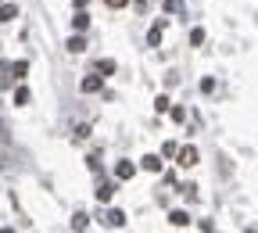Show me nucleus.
I'll return each instance as SVG.
<instances>
[{
    "label": "nucleus",
    "mask_w": 258,
    "mask_h": 233,
    "mask_svg": "<svg viewBox=\"0 0 258 233\" xmlns=\"http://www.w3.org/2000/svg\"><path fill=\"white\" fill-rule=\"evenodd\" d=\"M176 158H179V165H183V169H190V165H197V147H183V151H179Z\"/></svg>",
    "instance_id": "nucleus-1"
},
{
    "label": "nucleus",
    "mask_w": 258,
    "mask_h": 233,
    "mask_svg": "<svg viewBox=\"0 0 258 233\" xmlns=\"http://www.w3.org/2000/svg\"><path fill=\"white\" fill-rule=\"evenodd\" d=\"M136 176V165L133 162H118L115 165V180H133Z\"/></svg>",
    "instance_id": "nucleus-2"
},
{
    "label": "nucleus",
    "mask_w": 258,
    "mask_h": 233,
    "mask_svg": "<svg viewBox=\"0 0 258 233\" xmlns=\"http://www.w3.org/2000/svg\"><path fill=\"white\" fill-rule=\"evenodd\" d=\"M100 86H104V76H86L82 79V93H97Z\"/></svg>",
    "instance_id": "nucleus-3"
},
{
    "label": "nucleus",
    "mask_w": 258,
    "mask_h": 233,
    "mask_svg": "<svg viewBox=\"0 0 258 233\" xmlns=\"http://www.w3.org/2000/svg\"><path fill=\"white\" fill-rule=\"evenodd\" d=\"M112 198H115V183H100V186H97V201H100V204H108Z\"/></svg>",
    "instance_id": "nucleus-4"
},
{
    "label": "nucleus",
    "mask_w": 258,
    "mask_h": 233,
    "mask_svg": "<svg viewBox=\"0 0 258 233\" xmlns=\"http://www.w3.org/2000/svg\"><path fill=\"white\" fill-rule=\"evenodd\" d=\"M161 36H165V25H161V22H154V25H151V33H147V43L158 47V43H161Z\"/></svg>",
    "instance_id": "nucleus-5"
},
{
    "label": "nucleus",
    "mask_w": 258,
    "mask_h": 233,
    "mask_svg": "<svg viewBox=\"0 0 258 233\" xmlns=\"http://www.w3.org/2000/svg\"><path fill=\"white\" fill-rule=\"evenodd\" d=\"M18 18V4H4L0 7V22H15Z\"/></svg>",
    "instance_id": "nucleus-6"
},
{
    "label": "nucleus",
    "mask_w": 258,
    "mask_h": 233,
    "mask_svg": "<svg viewBox=\"0 0 258 233\" xmlns=\"http://www.w3.org/2000/svg\"><path fill=\"white\" fill-rule=\"evenodd\" d=\"M144 169H147V172H161V158H158V154H147V158H144Z\"/></svg>",
    "instance_id": "nucleus-7"
},
{
    "label": "nucleus",
    "mask_w": 258,
    "mask_h": 233,
    "mask_svg": "<svg viewBox=\"0 0 258 233\" xmlns=\"http://www.w3.org/2000/svg\"><path fill=\"white\" fill-rule=\"evenodd\" d=\"M108 226H126V216H122V212H118V208H112V212H108Z\"/></svg>",
    "instance_id": "nucleus-8"
},
{
    "label": "nucleus",
    "mask_w": 258,
    "mask_h": 233,
    "mask_svg": "<svg viewBox=\"0 0 258 233\" xmlns=\"http://www.w3.org/2000/svg\"><path fill=\"white\" fill-rule=\"evenodd\" d=\"M169 222H172V226H190V216H187V212H172V216H169Z\"/></svg>",
    "instance_id": "nucleus-9"
},
{
    "label": "nucleus",
    "mask_w": 258,
    "mask_h": 233,
    "mask_svg": "<svg viewBox=\"0 0 258 233\" xmlns=\"http://www.w3.org/2000/svg\"><path fill=\"white\" fill-rule=\"evenodd\" d=\"M25 72H29V61H11V76L15 79H25Z\"/></svg>",
    "instance_id": "nucleus-10"
},
{
    "label": "nucleus",
    "mask_w": 258,
    "mask_h": 233,
    "mask_svg": "<svg viewBox=\"0 0 258 233\" xmlns=\"http://www.w3.org/2000/svg\"><path fill=\"white\" fill-rule=\"evenodd\" d=\"M97 72H100V76H112V72H115V61H112V58H100V61H97Z\"/></svg>",
    "instance_id": "nucleus-11"
},
{
    "label": "nucleus",
    "mask_w": 258,
    "mask_h": 233,
    "mask_svg": "<svg viewBox=\"0 0 258 233\" xmlns=\"http://www.w3.org/2000/svg\"><path fill=\"white\" fill-rule=\"evenodd\" d=\"M68 50H72V54H82V50H86V40H82V36H72V40H68Z\"/></svg>",
    "instance_id": "nucleus-12"
},
{
    "label": "nucleus",
    "mask_w": 258,
    "mask_h": 233,
    "mask_svg": "<svg viewBox=\"0 0 258 233\" xmlns=\"http://www.w3.org/2000/svg\"><path fill=\"white\" fill-rule=\"evenodd\" d=\"M15 104H29V86H15Z\"/></svg>",
    "instance_id": "nucleus-13"
},
{
    "label": "nucleus",
    "mask_w": 258,
    "mask_h": 233,
    "mask_svg": "<svg viewBox=\"0 0 258 233\" xmlns=\"http://www.w3.org/2000/svg\"><path fill=\"white\" fill-rule=\"evenodd\" d=\"M72 25H76V29L82 33V29H86V25H90V15H86V11H79L76 18H72Z\"/></svg>",
    "instance_id": "nucleus-14"
},
{
    "label": "nucleus",
    "mask_w": 258,
    "mask_h": 233,
    "mask_svg": "<svg viewBox=\"0 0 258 233\" xmlns=\"http://www.w3.org/2000/svg\"><path fill=\"white\" fill-rule=\"evenodd\" d=\"M190 43H194V47L205 43V29H190Z\"/></svg>",
    "instance_id": "nucleus-15"
},
{
    "label": "nucleus",
    "mask_w": 258,
    "mask_h": 233,
    "mask_svg": "<svg viewBox=\"0 0 258 233\" xmlns=\"http://www.w3.org/2000/svg\"><path fill=\"white\" fill-rule=\"evenodd\" d=\"M165 11H172V15H179V11H183V0H165Z\"/></svg>",
    "instance_id": "nucleus-16"
},
{
    "label": "nucleus",
    "mask_w": 258,
    "mask_h": 233,
    "mask_svg": "<svg viewBox=\"0 0 258 233\" xmlns=\"http://www.w3.org/2000/svg\"><path fill=\"white\" fill-rule=\"evenodd\" d=\"M86 136H90V126H86V122L76 126V140H86Z\"/></svg>",
    "instance_id": "nucleus-17"
},
{
    "label": "nucleus",
    "mask_w": 258,
    "mask_h": 233,
    "mask_svg": "<svg viewBox=\"0 0 258 233\" xmlns=\"http://www.w3.org/2000/svg\"><path fill=\"white\" fill-rule=\"evenodd\" d=\"M161 154H165V158H172V154H179V147H176V144H165V147H161Z\"/></svg>",
    "instance_id": "nucleus-18"
},
{
    "label": "nucleus",
    "mask_w": 258,
    "mask_h": 233,
    "mask_svg": "<svg viewBox=\"0 0 258 233\" xmlns=\"http://www.w3.org/2000/svg\"><path fill=\"white\" fill-rule=\"evenodd\" d=\"M154 108H158V111H169V97H165V93H161V97L154 100Z\"/></svg>",
    "instance_id": "nucleus-19"
},
{
    "label": "nucleus",
    "mask_w": 258,
    "mask_h": 233,
    "mask_svg": "<svg viewBox=\"0 0 258 233\" xmlns=\"http://www.w3.org/2000/svg\"><path fill=\"white\" fill-rule=\"evenodd\" d=\"M129 0H108V7H112V11H118V7H126Z\"/></svg>",
    "instance_id": "nucleus-20"
}]
</instances>
